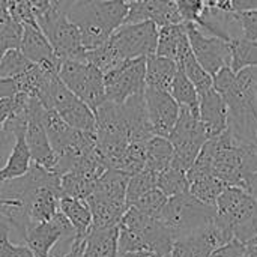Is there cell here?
<instances>
[{"label": "cell", "mask_w": 257, "mask_h": 257, "mask_svg": "<svg viewBox=\"0 0 257 257\" xmlns=\"http://www.w3.org/2000/svg\"><path fill=\"white\" fill-rule=\"evenodd\" d=\"M24 133L26 131L15 134L14 148L6 160V163L3 164V167H0V190L6 181L20 178V176L26 175L27 170L30 169L32 157H30V152H29V148H27V143L24 139Z\"/></svg>", "instance_id": "obj_24"}, {"label": "cell", "mask_w": 257, "mask_h": 257, "mask_svg": "<svg viewBox=\"0 0 257 257\" xmlns=\"http://www.w3.org/2000/svg\"><path fill=\"white\" fill-rule=\"evenodd\" d=\"M250 244H257V238H256V239H254V241H251Z\"/></svg>", "instance_id": "obj_54"}, {"label": "cell", "mask_w": 257, "mask_h": 257, "mask_svg": "<svg viewBox=\"0 0 257 257\" xmlns=\"http://www.w3.org/2000/svg\"><path fill=\"white\" fill-rule=\"evenodd\" d=\"M175 5L181 15L182 23L196 24L206 9L205 0H175Z\"/></svg>", "instance_id": "obj_41"}, {"label": "cell", "mask_w": 257, "mask_h": 257, "mask_svg": "<svg viewBox=\"0 0 257 257\" xmlns=\"http://www.w3.org/2000/svg\"><path fill=\"white\" fill-rule=\"evenodd\" d=\"M157 188L161 190L167 197L178 196L182 193H188L190 191V182L187 178V172L170 166L169 169L158 173Z\"/></svg>", "instance_id": "obj_32"}, {"label": "cell", "mask_w": 257, "mask_h": 257, "mask_svg": "<svg viewBox=\"0 0 257 257\" xmlns=\"http://www.w3.org/2000/svg\"><path fill=\"white\" fill-rule=\"evenodd\" d=\"M214 8L226 12L257 11V0H218Z\"/></svg>", "instance_id": "obj_42"}, {"label": "cell", "mask_w": 257, "mask_h": 257, "mask_svg": "<svg viewBox=\"0 0 257 257\" xmlns=\"http://www.w3.org/2000/svg\"><path fill=\"white\" fill-rule=\"evenodd\" d=\"M167 139L175 151L172 166L184 172L193 166L203 145L208 142V136L199 119V113H194L187 107H181L178 122Z\"/></svg>", "instance_id": "obj_7"}, {"label": "cell", "mask_w": 257, "mask_h": 257, "mask_svg": "<svg viewBox=\"0 0 257 257\" xmlns=\"http://www.w3.org/2000/svg\"><path fill=\"white\" fill-rule=\"evenodd\" d=\"M105 99L117 104L128 98L145 93L146 89V57L131 59L104 74Z\"/></svg>", "instance_id": "obj_10"}, {"label": "cell", "mask_w": 257, "mask_h": 257, "mask_svg": "<svg viewBox=\"0 0 257 257\" xmlns=\"http://www.w3.org/2000/svg\"><path fill=\"white\" fill-rule=\"evenodd\" d=\"M15 93H18L15 80L14 78H0V99L14 96Z\"/></svg>", "instance_id": "obj_44"}, {"label": "cell", "mask_w": 257, "mask_h": 257, "mask_svg": "<svg viewBox=\"0 0 257 257\" xmlns=\"http://www.w3.org/2000/svg\"><path fill=\"white\" fill-rule=\"evenodd\" d=\"M23 38V24L9 14L0 18V59L9 50L20 48Z\"/></svg>", "instance_id": "obj_36"}, {"label": "cell", "mask_w": 257, "mask_h": 257, "mask_svg": "<svg viewBox=\"0 0 257 257\" xmlns=\"http://www.w3.org/2000/svg\"><path fill=\"white\" fill-rule=\"evenodd\" d=\"M256 92H257V86H256ZM254 143L257 145V133H256V139H254Z\"/></svg>", "instance_id": "obj_53"}, {"label": "cell", "mask_w": 257, "mask_h": 257, "mask_svg": "<svg viewBox=\"0 0 257 257\" xmlns=\"http://www.w3.org/2000/svg\"><path fill=\"white\" fill-rule=\"evenodd\" d=\"M199 119L208 139L218 137L229 128L227 105L214 86L199 93Z\"/></svg>", "instance_id": "obj_20"}, {"label": "cell", "mask_w": 257, "mask_h": 257, "mask_svg": "<svg viewBox=\"0 0 257 257\" xmlns=\"http://www.w3.org/2000/svg\"><path fill=\"white\" fill-rule=\"evenodd\" d=\"M187 42H188V36L184 23L158 27V41H157L155 54L176 62L181 48Z\"/></svg>", "instance_id": "obj_26"}, {"label": "cell", "mask_w": 257, "mask_h": 257, "mask_svg": "<svg viewBox=\"0 0 257 257\" xmlns=\"http://www.w3.org/2000/svg\"><path fill=\"white\" fill-rule=\"evenodd\" d=\"M149 257H161V256H160V254H157V253H152V251H151Z\"/></svg>", "instance_id": "obj_51"}, {"label": "cell", "mask_w": 257, "mask_h": 257, "mask_svg": "<svg viewBox=\"0 0 257 257\" xmlns=\"http://www.w3.org/2000/svg\"><path fill=\"white\" fill-rule=\"evenodd\" d=\"M63 84L93 111L105 101L104 74L86 60L65 59L59 68Z\"/></svg>", "instance_id": "obj_6"}, {"label": "cell", "mask_w": 257, "mask_h": 257, "mask_svg": "<svg viewBox=\"0 0 257 257\" xmlns=\"http://www.w3.org/2000/svg\"><path fill=\"white\" fill-rule=\"evenodd\" d=\"M205 2H206V6H208V8H214V6L217 5L218 0H205Z\"/></svg>", "instance_id": "obj_50"}, {"label": "cell", "mask_w": 257, "mask_h": 257, "mask_svg": "<svg viewBox=\"0 0 257 257\" xmlns=\"http://www.w3.org/2000/svg\"><path fill=\"white\" fill-rule=\"evenodd\" d=\"M32 66L33 62H30L20 48L9 50L0 59V78H15Z\"/></svg>", "instance_id": "obj_37"}, {"label": "cell", "mask_w": 257, "mask_h": 257, "mask_svg": "<svg viewBox=\"0 0 257 257\" xmlns=\"http://www.w3.org/2000/svg\"><path fill=\"white\" fill-rule=\"evenodd\" d=\"M238 24V39L257 41V11L233 12Z\"/></svg>", "instance_id": "obj_40"}, {"label": "cell", "mask_w": 257, "mask_h": 257, "mask_svg": "<svg viewBox=\"0 0 257 257\" xmlns=\"http://www.w3.org/2000/svg\"><path fill=\"white\" fill-rule=\"evenodd\" d=\"M142 21H152L157 27L182 23L173 0H139L128 3V14L123 24Z\"/></svg>", "instance_id": "obj_19"}, {"label": "cell", "mask_w": 257, "mask_h": 257, "mask_svg": "<svg viewBox=\"0 0 257 257\" xmlns=\"http://www.w3.org/2000/svg\"><path fill=\"white\" fill-rule=\"evenodd\" d=\"M170 93L179 104V107H187L194 113H199V92L181 68H178L176 71Z\"/></svg>", "instance_id": "obj_30"}, {"label": "cell", "mask_w": 257, "mask_h": 257, "mask_svg": "<svg viewBox=\"0 0 257 257\" xmlns=\"http://www.w3.org/2000/svg\"><path fill=\"white\" fill-rule=\"evenodd\" d=\"M143 95L154 136L167 139L178 122L181 111L179 104L175 101L172 93L166 90L146 87Z\"/></svg>", "instance_id": "obj_17"}, {"label": "cell", "mask_w": 257, "mask_h": 257, "mask_svg": "<svg viewBox=\"0 0 257 257\" xmlns=\"http://www.w3.org/2000/svg\"><path fill=\"white\" fill-rule=\"evenodd\" d=\"M176 65L191 80V83L196 86L199 93L209 89V87H212V77L203 69V66L196 59V56H194V53L191 50L190 41L181 48V51L178 54V59H176Z\"/></svg>", "instance_id": "obj_27"}, {"label": "cell", "mask_w": 257, "mask_h": 257, "mask_svg": "<svg viewBox=\"0 0 257 257\" xmlns=\"http://www.w3.org/2000/svg\"><path fill=\"white\" fill-rule=\"evenodd\" d=\"M35 20L48 38L56 56L60 60H83L86 50L81 42L80 29L68 18L66 14L57 12L50 8L42 15L35 17Z\"/></svg>", "instance_id": "obj_8"}, {"label": "cell", "mask_w": 257, "mask_h": 257, "mask_svg": "<svg viewBox=\"0 0 257 257\" xmlns=\"http://www.w3.org/2000/svg\"><path fill=\"white\" fill-rule=\"evenodd\" d=\"M96 181H92L89 178H84L78 173L69 172L60 176V191L62 197L77 199V200H86L95 190Z\"/></svg>", "instance_id": "obj_31"}, {"label": "cell", "mask_w": 257, "mask_h": 257, "mask_svg": "<svg viewBox=\"0 0 257 257\" xmlns=\"http://www.w3.org/2000/svg\"><path fill=\"white\" fill-rule=\"evenodd\" d=\"M8 14V0H0V18L6 17Z\"/></svg>", "instance_id": "obj_49"}, {"label": "cell", "mask_w": 257, "mask_h": 257, "mask_svg": "<svg viewBox=\"0 0 257 257\" xmlns=\"http://www.w3.org/2000/svg\"><path fill=\"white\" fill-rule=\"evenodd\" d=\"M173 2H175V0H173Z\"/></svg>", "instance_id": "obj_56"}, {"label": "cell", "mask_w": 257, "mask_h": 257, "mask_svg": "<svg viewBox=\"0 0 257 257\" xmlns=\"http://www.w3.org/2000/svg\"><path fill=\"white\" fill-rule=\"evenodd\" d=\"M178 71L176 62L152 54L146 57V87L170 92Z\"/></svg>", "instance_id": "obj_25"}, {"label": "cell", "mask_w": 257, "mask_h": 257, "mask_svg": "<svg viewBox=\"0 0 257 257\" xmlns=\"http://www.w3.org/2000/svg\"><path fill=\"white\" fill-rule=\"evenodd\" d=\"M92 214V229H108L119 226L128 205L125 202L113 200L92 193L84 200Z\"/></svg>", "instance_id": "obj_21"}, {"label": "cell", "mask_w": 257, "mask_h": 257, "mask_svg": "<svg viewBox=\"0 0 257 257\" xmlns=\"http://www.w3.org/2000/svg\"><path fill=\"white\" fill-rule=\"evenodd\" d=\"M145 164H146V142H134L126 146L117 170L133 176L142 172L145 169Z\"/></svg>", "instance_id": "obj_35"}, {"label": "cell", "mask_w": 257, "mask_h": 257, "mask_svg": "<svg viewBox=\"0 0 257 257\" xmlns=\"http://www.w3.org/2000/svg\"><path fill=\"white\" fill-rule=\"evenodd\" d=\"M158 27L152 21L122 24L108 38L107 44L119 62L149 57L157 51Z\"/></svg>", "instance_id": "obj_9"}, {"label": "cell", "mask_w": 257, "mask_h": 257, "mask_svg": "<svg viewBox=\"0 0 257 257\" xmlns=\"http://www.w3.org/2000/svg\"><path fill=\"white\" fill-rule=\"evenodd\" d=\"M247 191H248L250 194H253L257 199V172L256 173H253V175H250L248 182H247Z\"/></svg>", "instance_id": "obj_47"}, {"label": "cell", "mask_w": 257, "mask_h": 257, "mask_svg": "<svg viewBox=\"0 0 257 257\" xmlns=\"http://www.w3.org/2000/svg\"><path fill=\"white\" fill-rule=\"evenodd\" d=\"M119 226L134 230L142 238L146 251L157 253L161 257H169L170 254L175 236L158 218H152L134 206H128Z\"/></svg>", "instance_id": "obj_13"}, {"label": "cell", "mask_w": 257, "mask_h": 257, "mask_svg": "<svg viewBox=\"0 0 257 257\" xmlns=\"http://www.w3.org/2000/svg\"><path fill=\"white\" fill-rule=\"evenodd\" d=\"M167 199L169 197L161 190L154 188V190L148 191L146 194H143L142 197H139L131 206H134L136 209H139L145 215H149L152 218H158L166 202H167Z\"/></svg>", "instance_id": "obj_38"}, {"label": "cell", "mask_w": 257, "mask_h": 257, "mask_svg": "<svg viewBox=\"0 0 257 257\" xmlns=\"http://www.w3.org/2000/svg\"><path fill=\"white\" fill-rule=\"evenodd\" d=\"M74 236L75 232L72 224L59 211L51 220L32 226L24 236V244L36 257H48L56 244L66 241L71 242Z\"/></svg>", "instance_id": "obj_15"}, {"label": "cell", "mask_w": 257, "mask_h": 257, "mask_svg": "<svg viewBox=\"0 0 257 257\" xmlns=\"http://www.w3.org/2000/svg\"><path fill=\"white\" fill-rule=\"evenodd\" d=\"M217 220L229 227L233 236L250 244L257 238V199L239 187H226L215 205Z\"/></svg>", "instance_id": "obj_4"}, {"label": "cell", "mask_w": 257, "mask_h": 257, "mask_svg": "<svg viewBox=\"0 0 257 257\" xmlns=\"http://www.w3.org/2000/svg\"><path fill=\"white\" fill-rule=\"evenodd\" d=\"M245 244L238 241L236 238H233L232 241H229L227 244L221 245L220 248H217L211 257H242L245 251Z\"/></svg>", "instance_id": "obj_43"}, {"label": "cell", "mask_w": 257, "mask_h": 257, "mask_svg": "<svg viewBox=\"0 0 257 257\" xmlns=\"http://www.w3.org/2000/svg\"><path fill=\"white\" fill-rule=\"evenodd\" d=\"M42 108H44L42 104L36 98H30L24 139H26L32 161L36 163L38 166L53 172L57 157L51 148L45 126L42 123V117H41Z\"/></svg>", "instance_id": "obj_16"}, {"label": "cell", "mask_w": 257, "mask_h": 257, "mask_svg": "<svg viewBox=\"0 0 257 257\" xmlns=\"http://www.w3.org/2000/svg\"><path fill=\"white\" fill-rule=\"evenodd\" d=\"M226 187L227 185L214 175L200 176V178L190 181V193L197 200H200L202 203L212 206V208H215L217 199L220 197V194L223 193V190Z\"/></svg>", "instance_id": "obj_29"}, {"label": "cell", "mask_w": 257, "mask_h": 257, "mask_svg": "<svg viewBox=\"0 0 257 257\" xmlns=\"http://www.w3.org/2000/svg\"><path fill=\"white\" fill-rule=\"evenodd\" d=\"M214 89L223 96L229 113V130L241 139L253 140L257 133V66L238 72L223 68L212 77Z\"/></svg>", "instance_id": "obj_1"}, {"label": "cell", "mask_w": 257, "mask_h": 257, "mask_svg": "<svg viewBox=\"0 0 257 257\" xmlns=\"http://www.w3.org/2000/svg\"><path fill=\"white\" fill-rule=\"evenodd\" d=\"M128 14L123 0H77L69 9L68 18L77 24L84 50L102 45L117 30Z\"/></svg>", "instance_id": "obj_2"}, {"label": "cell", "mask_w": 257, "mask_h": 257, "mask_svg": "<svg viewBox=\"0 0 257 257\" xmlns=\"http://www.w3.org/2000/svg\"><path fill=\"white\" fill-rule=\"evenodd\" d=\"M20 50L30 62L59 74L62 60L56 56L48 38L42 32L36 20L23 24V38Z\"/></svg>", "instance_id": "obj_18"}, {"label": "cell", "mask_w": 257, "mask_h": 257, "mask_svg": "<svg viewBox=\"0 0 257 257\" xmlns=\"http://www.w3.org/2000/svg\"><path fill=\"white\" fill-rule=\"evenodd\" d=\"M242 257H257V244H247Z\"/></svg>", "instance_id": "obj_48"}, {"label": "cell", "mask_w": 257, "mask_h": 257, "mask_svg": "<svg viewBox=\"0 0 257 257\" xmlns=\"http://www.w3.org/2000/svg\"><path fill=\"white\" fill-rule=\"evenodd\" d=\"M29 2H30L35 17L42 15L44 12H47L51 8V0H29Z\"/></svg>", "instance_id": "obj_45"}, {"label": "cell", "mask_w": 257, "mask_h": 257, "mask_svg": "<svg viewBox=\"0 0 257 257\" xmlns=\"http://www.w3.org/2000/svg\"><path fill=\"white\" fill-rule=\"evenodd\" d=\"M157 178H158V173L151 172L148 169H143L142 172L133 175L126 187V205L131 206L139 197L157 188Z\"/></svg>", "instance_id": "obj_34"}, {"label": "cell", "mask_w": 257, "mask_h": 257, "mask_svg": "<svg viewBox=\"0 0 257 257\" xmlns=\"http://www.w3.org/2000/svg\"><path fill=\"white\" fill-rule=\"evenodd\" d=\"M48 110H54L68 125L75 130L95 133V111L86 102L77 98L59 77L53 83Z\"/></svg>", "instance_id": "obj_14"}, {"label": "cell", "mask_w": 257, "mask_h": 257, "mask_svg": "<svg viewBox=\"0 0 257 257\" xmlns=\"http://www.w3.org/2000/svg\"><path fill=\"white\" fill-rule=\"evenodd\" d=\"M215 217V208L202 203L188 191L169 197L158 220L178 239L212 223Z\"/></svg>", "instance_id": "obj_5"}, {"label": "cell", "mask_w": 257, "mask_h": 257, "mask_svg": "<svg viewBox=\"0 0 257 257\" xmlns=\"http://www.w3.org/2000/svg\"><path fill=\"white\" fill-rule=\"evenodd\" d=\"M184 27L196 59L211 77H214L223 68H230L232 65L230 42L220 39L217 36L206 35L193 23H184Z\"/></svg>", "instance_id": "obj_12"}, {"label": "cell", "mask_w": 257, "mask_h": 257, "mask_svg": "<svg viewBox=\"0 0 257 257\" xmlns=\"http://www.w3.org/2000/svg\"><path fill=\"white\" fill-rule=\"evenodd\" d=\"M175 151L169 139L152 136L146 142V164L145 169L161 173L163 170L169 169L173 163Z\"/></svg>", "instance_id": "obj_28"}, {"label": "cell", "mask_w": 257, "mask_h": 257, "mask_svg": "<svg viewBox=\"0 0 257 257\" xmlns=\"http://www.w3.org/2000/svg\"><path fill=\"white\" fill-rule=\"evenodd\" d=\"M123 2H126V3H133V2H139V0H123Z\"/></svg>", "instance_id": "obj_52"}, {"label": "cell", "mask_w": 257, "mask_h": 257, "mask_svg": "<svg viewBox=\"0 0 257 257\" xmlns=\"http://www.w3.org/2000/svg\"><path fill=\"white\" fill-rule=\"evenodd\" d=\"M0 257H36L26 244H14L9 239V227L0 220Z\"/></svg>", "instance_id": "obj_39"}, {"label": "cell", "mask_w": 257, "mask_h": 257, "mask_svg": "<svg viewBox=\"0 0 257 257\" xmlns=\"http://www.w3.org/2000/svg\"><path fill=\"white\" fill-rule=\"evenodd\" d=\"M233 238L232 230L215 217L212 223L175 239L169 257H211L217 248Z\"/></svg>", "instance_id": "obj_11"}, {"label": "cell", "mask_w": 257, "mask_h": 257, "mask_svg": "<svg viewBox=\"0 0 257 257\" xmlns=\"http://www.w3.org/2000/svg\"><path fill=\"white\" fill-rule=\"evenodd\" d=\"M214 148L212 173L227 187L247 190L250 175L257 172V145L233 134L229 128L211 139Z\"/></svg>", "instance_id": "obj_3"}, {"label": "cell", "mask_w": 257, "mask_h": 257, "mask_svg": "<svg viewBox=\"0 0 257 257\" xmlns=\"http://www.w3.org/2000/svg\"><path fill=\"white\" fill-rule=\"evenodd\" d=\"M48 257H53V256H51V254H50V256H48Z\"/></svg>", "instance_id": "obj_55"}, {"label": "cell", "mask_w": 257, "mask_h": 257, "mask_svg": "<svg viewBox=\"0 0 257 257\" xmlns=\"http://www.w3.org/2000/svg\"><path fill=\"white\" fill-rule=\"evenodd\" d=\"M59 211L68 218V221L74 227L75 236L71 241V244H81L92 229V214L87 203L84 200L60 197Z\"/></svg>", "instance_id": "obj_22"}, {"label": "cell", "mask_w": 257, "mask_h": 257, "mask_svg": "<svg viewBox=\"0 0 257 257\" xmlns=\"http://www.w3.org/2000/svg\"><path fill=\"white\" fill-rule=\"evenodd\" d=\"M77 3V0H51V8L57 12L66 14L69 12V9Z\"/></svg>", "instance_id": "obj_46"}, {"label": "cell", "mask_w": 257, "mask_h": 257, "mask_svg": "<svg viewBox=\"0 0 257 257\" xmlns=\"http://www.w3.org/2000/svg\"><path fill=\"white\" fill-rule=\"evenodd\" d=\"M232 48V71L238 72L245 66H257V41L235 39L230 42Z\"/></svg>", "instance_id": "obj_33"}, {"label": "cell", "mask_w": 257, "mask_h": 257, "mask_svg": "<svg viewBox=\"0 0 257 257\" xmlns=\"http://www.w3.org/2000/svg\"><path fill=\"white\" fill-rule=\"evenodd\" d=\"M119 226L108 229H90L84 239L80 257H117Z\"/></svg>", "instance_id": "obj_23"}]
</instances>
